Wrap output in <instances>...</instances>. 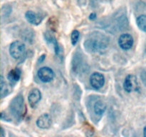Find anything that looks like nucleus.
Masks as SVG:
<instances>
[{
	"instance_id": "1",
	"label": "nucleus",
	"mask_w": 146,
	"mask_h": 137,
	"mask_svg": "<svg viewBox=\"0 0 146 137\" xmlns=\"http://www.w3.org/2000/svg\"><path fill=\"white\" fill-rule=\"evenodd\" d=\"M108 45V38L99 32L91 34L84 42L85 48L91 52H96L104 49Z\"/></svg>"
},
{
	"instance_id": "2",
	"label": "nucleus",
	"mask_w": 146,
	"mask_h": 137,
	"mask_svg": "<svg viewBox=\"0 0 146 137\" xmlns=\"http://www.w3.org/2000/svg\"><path fill=\"white\" fill-rule=\"evenodd\" d=\"M25 104L24 97L18 95L14 97L10 104V111L17 120H21L25 114Z\"/></svg>"
},
{
	"instance_id": "3",
	"label": "nucleus",
	"mask_w": 146,
	"mask_h": 137,
	"mask_svg": "<svg viewBox=\"0 0 146 137\" xmlns=\"http://www.w3.org/2000/svg\"><path fill=\"white\" fill-rule=\"evenodd\" d=\"M26 52V47L24 44L19 41H15L11 43L9 47V53L11 57L14 59L19 60L22 58Z\"/></svg>"
},
{
	"instance_id": "4",
	"label": "nucleus",
	"mask_w": 146,
	"mask_h": 137,
	"mask_svg": "<svg viewBox=\"0 0 146 137\" xmlns=\"http://www.w3.org/2000/svg\"><path fill=\"white\" fill-rule=\"evenodd\" d=\"M38 77L42 82L48 83L54 79L55 76L54 71L48 67H41L38 71Z\"/></svg>"
},
{
	"instance_id": "5",
	"label": "nucleus",
	"mask_w": 146,
	"mask_h": 137,
	"mask_svg": "<svg viewBox=\"0 0 146 137\" xmlns=\"http://www.w3.org/2000/svg\"><path fill=\"white\" fill-rule=\"evenodd\" d=\"M105 84V77L101 73L94 72L90 77V84L95 89L102 88Z\"/></svg>"
},
{
	"instance_id": "6",
	"label": "nucleus",
	"mask_w": 146,
	"mask_h": 137,
	"mask_svg": "<svg viewBox=\"0 0 146 137\" xmlns=\"http://www.w3.org/2000/svg\"><path fill=\"white\" fill-rule=\"evenodd\" d=\"M133 38L129 34H123L118 39V44L123 50H129L133 45Z\"/></svg>"
},
{
	"instance_id": "7",
	"label": "nucleus",
	"mask_w": 146,
	"mask_h": 137,
	"mask_svg": "<svg viewBox=\"0 0 146 137\" xmlns=\"http://www.w3.org/2000/svg\"><path fill=\"white\" fill-rule=\"evenodd\" d=\"M138 87V81L137 78L133 74L127 76L123 82V88L127 93L132 92L134 90H136Z\"/></svg>"
},
{
	"instance_id": "8",
	"label": "nucleus",
	"mask_w": 146,
	"mask_h": 137,
	"mask_svg": "<svg viewBox=\"0 0 146 137\" xmlns=\"http://www.w3.org/2000/svg\"><path fill=\"white\" fill-rule=\"evenodd\" d=\"M41 99V93L38 88H33L28 96V101L31 108H34Z\"/></svg>"
},
{
	"instance_id": "9",
	"label": "nucleus",
	"mask_w": 146,
	"mask_h": 137,
	"mask_svg": "<svg viewBox=\"0 0 146 137\" xmlns=\"http://www.w3.org/2000/svg\"><path fill=\"white\" fill-rule=\"evenodd\" d=\"M51 118L48 114H43L36 120V125L38 128L42 129L48 128L51 125Z\"/></svg>"
},
{
	"instance_id": "10",
	"label": "nucleus",
	"mask_w": 146,
	"mask_h": 137,
	"mask_svg": "<svg viewBox=\"0 0 146 137\" xmlns=\"http://www.w3.org/2000/svg\"><path fill=\"white\" fill-rule=\"evenodd\" d=\"M25 17L27 21L33 25H38L41 24L44 17L39 14L34 12L33 11H28L26 12Z\"/></svg>"
},
{
	"instance_id": "11",
	"label": "nucleus",
	"mask_w": 146,
	"mask_h": 137,
	"mask_svg": "<svg viewBox=\"0 0 146 137\" xmlns=\"http://www.w3.org/2000/svg\"><path fill=\"white\" fill-rule=\"evenodd\" d=\"M21 71L19 68H15L14 69L11 70V71L9 72L8 75H7V78L9 80V81H11L13 84H15L17 83L19 80L21 78Z\"/></svg>"
},
{
	"instance_id": "12",
	"label": "nucleus",
	"mask_w": 146,
	"mask_h": 137,
	"mask_svg": "<svg viewBox=\"0 0 146 137\" xmlns=\"http://www.w3.org/2000/svg\"><path fill=\"white\" fill-rule=\"evenodd\" d=\"M106 104L104 101H98L94 105V111L97 115H102L106 111Z\"/></svg>"
},
{
	"instance_id": "13",
	"label": "nucleus",
	"mask_w": 146,
	"mask_h": 137,
	"mask_svg": "<svg viewBox=\"0 0 146 137\" xmlns=\"http://www.w3.org/2000/svg\"><path fill=\"white\" fill-rule=\"evenodd\" d=\"M136 23L138 28H139L141 31L146 32V15L143 14V15L139 16V17L137 18Z\"/></svg>"
},
{
	"instance_id": "14",
	"label": "nucleus",
	"mask_w": 146,
	"mask_h": 137,
	"mask_svg": "<svg viewBox=\"0 0 146 137\" xmlns=\"http://www.w3.org/2000/svg\"><path fill=\"white\" fill-rule=\"evenodd\" d=\"M80 37V33L79 31H77V30H74L73 31L72 34H71V44L73 45H76L77 44L78 41V39H79Z\"/></svg>"
},
{
	"instance_id": "15",
	"label": "nucleus",
	"mask_w": 146,
	"mask_h": 137,
	"mask_svg": "<svg viewBox=\"0 0 146 137\" xmlns=\"http://www.w3.org/2000/svg\"><path fill=\"white\" fill-rule=\"evenodd\" d=\"M96 17V14L93 13V14H91V15H90V19H94Z\"/></svg>"
},
{
	"instance_id": "16",
	"label": "nucleus",
	"mask_w": 146,
	"mask_h": 137,
	"mask_svg": "<svg viewBox=\"0 0 146 137\" xmlns=\"http://www.w3.org/2000/svg\"><path fill=\"white\" fill-rule=\"evenodd\" d=\"M0 132H1V137H4V129H3V128L2 127H1V131H0Z\"/></svg>"
},
{
	"instance_id": "17",
	"label": "nucleus",
	"mask_w": 146,
	"mask_h": 137,
	"mask_svg": "<svg viewBox=\"0 0 146 137\" xmlns=\"http://www.w3.org/2000/svg\"><path fill=\"white\" fill-rule=\"evenodd\" d=\"M143 135H144V136L146 137V126H145V128H144V129H143Z\"/></svg>"
}]
</instances>
